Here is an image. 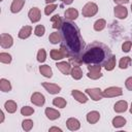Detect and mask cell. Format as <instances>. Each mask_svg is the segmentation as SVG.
I'll return each instance as SVG.
<instances>
[{"label":"cell","instance_id":"5b68a950","mask_svg":"<svg viewBox=\"0 0 132 132\" xmlns=\"http://www.w3.org/2000/svg\"><path fill=\"white\" fill-rule=\"evenodd\" d=\"M86 94L93 100V101H100L103 96V91L100 88H88L85 90Z\"/></svg>","mask_w":132,"mask_h":132},{"label":"cell","instance_id":"f546056e","mask_svg":"<svg viewBox=\"0 0 132 132\" xmlns=\"http://www.w3.org/2000/svg\"><path fill=\"white\" fill-rule=\"evenodd\" d=\"M105 27H106V21H105L104 19H98L97 21H95V23H94V25H93L94 30L97 31V32L102 31Z\"/></svg>","mask_w":132,"mask_h":132},{"label":"cell","instance_id":"1f68e13d","mask_svg":"<svg viewBox=\"0 0 132 132\" xmlns=\"http://www.w3.org/2000/svg\"><path fill=\"white\" fill-rule=\"evenodd\" d=\"M131 58L130 57H123V58H121V60L119 61V67H120V69H127L129 66H130V64H131Z\"/></svg>","mask_w":132,"mask_h":132},{"label":"cell","instance_id":"bcb514c9","mask_svg":"<svg viewBox=\"0 0 132 132\" xmlns=\"http://www.w3.org/2000/svg\"><path fill=\"white\" fill-rule=\"evenodd\" d=\"M129 111H130V113L132 114V102H131V106H130V108H129Z\"/></svg>","mask_w":132,"mask_h":132},{"label":"cell","instance_id":"7402d4cb","mask_svg":"<svg viewBox=\"0 0 132 132\" xmlns=\"http://www.w3.org/2000/svg\"><path fill=\"white\" fill-rule=\"evenodd\" d=\"M39 72L42 76H44L46 78H51L53 76V69L50 65H46V64L39 66Z\"/></svg>","mask_w":132,"mask_h":132},{"label":"cell","instance_id":"8fae6325","mask_svg":"<svg viewBox=\"0 0 132 132\" xmlns=\"http://www.w3.org/2000/svg\"><path fill=\"white\" fill-rule=\"evenodd\" d=\"M28 18L30 20L31 23H38L41 19V12L40 9L38 7H32L29 11H28Z\"/></svg>","mask_w":132,"mask_h":132},{"label":"cell","instance_id":"3957f363","mask_svg":"<svg viewBox=\"0 0 132 132\" xmlns=\"http://www.w3.org/2000/svg\"><path fill=\"white\" fill-rule=\"evenodd\" d=\"M98 9H99L98 8V5L95 2L90 1V2H87L84 5V7L81 9V13H82V15L85 18H92L95 14H97Z\"/></svg>","mask_w":132,"mask_h":132},{"label":"cell","instance_id":"8d00e7d4","mask_svg":"<svg viewBox=\"0 0 132 132\" xmlns=\"http://www.w3.org/2000/svg\"><path fill=\"white\" fill-rule=\"evenodd\" d=\"M45 33V27L43 25H37L35 28H34V34L37 36V37H41L43 36Z\"/></svg>","mask_w":132,"mask_h":132},{"label":"cell","instance_id":"44dd1931","mask_svg":"<svg viewBox=\"0 0 132 132\" xmlns=\"http://www.w3.org/2000/svg\"><path fill=\"white\" fill-rule=\"evenodd\" d=\"M25 2H26V0H12V2L10 4V11L12 13L20 12L24 7Z\"/></svg>","mask_w":132,"mask_h":132},{"label":"cell","instance_id":"60d3db41","mask_svg":"<svg viewBox=\"0 0 132 132\" xmlns=\"http://www.w3.org/2000/svg\"><path fill=\"white\" fill-rule=\"evenodd\" d=\"M113 2L117 5H125V4L129 3V0H113Z\"/></svg>","mask_w":132,"mask_h":132},{"label":"cell","instance_id":"b9f144b4","mask_svg":"<svg viewBox=\"0 0 132 132\" xmlns=\"http://www.w3.org/2000/svg\"><path fill=\"white\" fill-rule=\"evenodd\" d=\"M48 131H50V132H54V131H56V132H62L63 130H62L61 128L57 127V126H53V127H51V128L48 129Z\"/></svg>","mask_w":132,"mask_h":132},{"label":"cell","instance_id":"484cf974","mask_svg":"<svg viewBox=\"0 0 132 132\" xmlns=\"http://www.w3.org/2000/svg\"><path fill=\"white\" fill-rule=\"evenodd\" d=\"M126 123H127V121H126V119L124 118V117H121V116H118V117H114L113 119H112V121H111V124H112V126L114 127V128H122V127H124L125 125H126Z\"/></svg>","mask_w":132,"mask_h":132},{"label":"cell","instance_id":"ffe728a7","mask_svg":"<svg viewBox=\"0 0 132 132\" xmlns=\"http://www.w3.org/2000/svg\"><path fill=\"white\" fill-rule=\"evenodd\" d=\"M128 109V102L126 100H119L113 105V110L117 113H123Z\"/></svg>","mask_w":132,"mask_h":132},{"label":"cell","instance_id":"c3c4849f","mask_svg":"<svg viewBox=\"0 0 132 132\" xmlns=\"http://www.w3.org/2000/svg\"><path fill=\"white\" fill-rule=\"evenodd\" d=\"M0 1H3V0H0Z\"/></svg>","mask_w":132,"mask_h":132},{"label":"cell","instance_id":"9a60e30c","mask_svg":"<svg viewBox=\"0 0 132 132\" xmlns=\"http://www.w3.org/2000/svg\"><path fill=\"white\" fill-rule=\"evenodd\" d=\"M32 30H33L32 27L29 26V25L23 26V27L20 29L19 33H18L19 38H20V39H27V38H29V37L31 36V34H32Z\"/></svg>","mask_w":132,"mask_h":132},{"label":"cell","instance_id":"d6986e66","mask_svg":"<svg viewBox=\"0 0 132 132\" xmlns=\"http://www.w3.org/2000/svg\"><path fill=\"white\" fill-rule=\"evenodd\" d=\"M86 120L89 124L91 125H94L96 124L99 120H100V112L97 111V110H92V111H89L86 116Z\"/></svg>","mask_w":132,"mask_h":132},{"label":"cell","instance_id":"7bdbcfd3","mask_svg":"<svg viewBox=\"0 0 132 132\" xmlns=\"http://www.w3.org/2000/svg\"><path fill=\"white\" fill-rule=\"evenodd\" d=\"M0 117H1V119H0V124H2V123L4 122V119H5V116H4L3 110H0Z\"/></svg>","mask_w":132,"mask_h":132},{"label":"cell","instance_id":"52a82bcc","mask_svg":"<svg viewBox=\"0 0 132 132\" xmlns=\"http://www.w3.org/2000/svg\"><path fill=\"white\" fill-rule=\"evenodd\" d=\"M41 86L44 88V90H45L47 93H50V94H52V95L59 94V93L61 92V90H62V88H61L59 85L53 84V82L43 81V82H41Z\"/></svg>","mask_w":132,"mask_h":132},{"label":"cell","instance_id":"6da1fadb","mask_svg":"<svg viewBox=\"0 0 132 132\" xmlns=\"http://www.w3.org/2000/svg\"><path fill=\"white\" fill-rule=\"evenodd\" d=\"M61 48L69 58V62L73 63V65H79L80 56L85 51V42L79 29L71 21L66 20L61 27Z\"/></svg>","mask_w":132,"mask_h":132},{"label":"cell","instance_id":"603a6c76","mask_svg":"<svg viewBox=\"0 0 132 132\" xmlns=\"http://www.w3.org/2000/svg\"><path fill=\"white\" fill-rule=\"evenodd\" d=\"M70 74H71V76H72L73 79L79 80V79L82 77V70H81L80 66H79V65H73Z\"/></svg>","mask_w":132,"mask_h":132},{"label":"cell","instance_id":"cb8c5ba5","mask_svg":"<svg viewBox=\"0 0 132 132\" xmlns=\"http://www.w3.org/2000/svg\"><path fill=\"white\" fill-rule=\"evenodd\" d=\"M4 108L8 113H14L18 109V104L13 100H7L4 103Z\"/></svg>","mask_w":132,"mask_h":132},{"label":"cell","instance_id":"8992f818","mask_svg":"<svg viewBox=\"0 0 132 132\" xmlns=\"http://www.w3.org/2000/svg\"><path fill=\"white\" fill-rule=\"evenodd\" d=\"M123 95V89L121 87H108L103 91V96L106 98H113Z\"/></svg>","mask_w":132,"mask_h":132},{"label":"cell","instance_id":"f6af8a7d","mask_svg":"<svg viewBox=\"0 0 132 132\" xmlns=\"http://www.w3.org/2000/svg\"><path fill=\"white\" fill-rule=\"evenodd\" d=\"M57 0H45V3L46 4H51V3H55Z\"/></svg>","mask_w":132,"mask_h":132},{"label":"cell","instance_id":"e0dca14e","mask_svg":"<svg viewBox=\"0 0 132 132\" xmlns=\"http://www.w3.org/2000/svg\"><path fill=\"white\" fill-rule=\"evenodd\" d=\"M66 127L70 131H76L80 128V122L76 118H69L66 121Z\"/></svg>","mask_w":132,"mask_h":132},{"label":"cell","instance_id":"7c38bea8","mask_svg":"<svg viewBox=\"0 0 132 132\" xmlns=\"http://www.w3.org/2000/svg\"><path fill=\"white\" fill-rule=\"evenodd\" d=\"M31 102L36 106H42L45 103V97L40 92H34L31 95Z\"/></svg>","mask_w":132,"mask_h":132},{"label":"cell","instance_id":"ac0fdd59","mask_svg":"<svg viewBox=\"0 0 132 132\" xmlns=\"http://www.w3.org/2000/svg\"><path fill=\"white\" fill-rule=\"evenodd\" d=\"M64 16L67 21H75L78 18V10L74 7H69L65 10L64 12Z\"/></svg>","mask_w":132,"mask_h":132},{"label":"cell","instance_id":"9c48e42d","mask_svg":"<svg viewBox=\"0 0 132 132\" xmlns=\"http://www.w3.org/2000/svg\"><path fill=\"white\" fill-rule=\"evenodd\" d=\"M56 67L60 70V72L64 75H68L71 72L72 66L70 62H66V61H58L56 63Z\"/></svg>","mask_w":132,"mask_h":132},{"label":"cell","instance_id":"74e56055","mask_svg":"<svg viewBox=\"0 0 132 132\" xmlns=\"http://www.w3.org/2000/svg\"><path fill=\"white\" fill-rule=\"evenodd\" d=\"M58 7V5L56 3H51V4H46V6L44 7V14L45 15H50L52 12H54L56 10V8Z\"/></svg>","mask_w":132,"mask_h":132},{"label":"cell","instance_id":"4dcf8cb0","mask_svg":"<svg viewBox=\"0 0 132 132\" xmlns=\"http://www.w3.org/2000/svg\"><path fill=\"white\" fill-rule=\"evenodd\" d=\"M53 105L58 108H64L67 105V101L63 97H55L53 99Z\"/></svg>","mask_w":132,"mask_h":132},{"label":"cell","instance_id":"ba28073f","mask_svg":"<svg viewBox=\"0 0 132 132\" xmlns=\"http://www.w3.org/2000/svg\"><path fill=\"white\" fill-rule=\"evenodd\" d=\"M13 44V38L8 33H2L0 35V45L3 48H9Z\"/></svg>","mask_w":132,"mask_h":132},{"label":"cell","instance_id":"83f0119b","mask_svg":"<svg viewBox=\"0 0 132 132\" xmlns=\"http://www.w3.org/2000/svg\"><path fill=\"white\" fill-rule=\"evenodd\" d=\"M48 40L52 44H58V43H61L62 41V35L61 33H59L58 31H55L53 33L50 34L48 36Z\"/></svg>","mask_w":132,"mask_h":132},{"label":"cell","instance_id":"e575fe53","mask_svg":"<svg viewBox=\"0 0 132 132\" xmlns=\"http://www.w3.org/2000/svg\"><path fill=\"white\" fill-rule=\"evenodd\" d=\"M33 126H34V123L30 119H26L22 122V129L24 131H30L33 128Z\"/></svg>","mask_w":132,"mask_h":132},{"label":"cell","instance_id":"f35d334b","mask_svg":"<svg viewBox=\"0 0 132 132\" xmlns=\"http://www.w3.org/2000/svg\"><path fill=\"white\" fill-rule=\"evenodd\" d=\"M131 48H132V41L126 40V41L123 42V44H122V51L124 53H129L131 51Z\"/></svg>","mask_w":132,"mask_h":132},{"label":"cell","instance_id":"d6a6232c","mask_svg":"<svg viewBox=\"0 0 132 132\" xmlns=\"http://www.w3.org/2000/svg\"><path fill=\"white\" fill-rule=\"evenodd\" d=\"M12 61V57L10 54L5 53V52H1L0 53V62L3 64H10Z\"/></svg>","mask_w":132,"mask_h":132},{"label":"cell","instance_id":"2e32d148","mask_svg":"<svg viewBox=\"0 0 132 132\" xmlns=\"http://www.w3.org/2000/svg\"><path fill=\"white\" fill-rule=\"evenodd\" d=\"M50 56L55 61H61L66 57V54L62 48H53L50 52Z\"/></svg>","mask_w":132,"mask_h":132},{"label":"cell","instance_id":"7dc6e473","mask_svg":"<svg viewBox=\"0 0 132 132\" xmlns=\"http://www.w3.org/2000/svg\"><path fill=\"white\" fill-rule=\"evenodd\" d=\"M131 12H132V3H131Z\"/></svg>","mask_w":132,"mask_h":132},{"label":"cell","instance_id":"4fadbf2b","mask_svg":"<svg viewBox=\"0 0 132 132\" xmlns=\"http://www.w3.org/2000/svg\"><path fill=\"white\" fill-rule=\"evenodd\" d=\"M71 96L79 103H87L89 100V96L82 92H80L79 90H72L71 91Z\"/></svg>","mask_w":132,"mask_h":132},{"label":"cell","instance_id":"d4e9b609","mask_svg":"<svg viewBox=\"0 0 132 132\" xmlns=\"http://www.w3.org/2000/svg\"><path fill=\"white\" fill-rule=\"evenodd\" d=\"M116 65H117V59H116V56L111 55V56L108 58V60L105 62V64H104L103 66H104V68H105L106 71H112V70L114 69Z\"/></svg>","mask_w":132,"mask_h":132},{"label":"cell","instance_id":"ab89813d","mask_svg":"<svg viewBox=\"0 0 132 132\" xmlns=\"http://www.w3.org/2000/svg\"><path fill=\"white\" fill-rule=\"evenodd\" d=\"M125 87L128 91H132V76H129L125 80Z\"/></svg>","mask_w":132,"mask_h":132},{"label":"cell","instance_id":"836d02e7","mask_svg":"<svg viewBox=\"0 0 132 132\" xmlns=\"http://www.w3.org/2000/svg\"><path fill=\"white\" fill-rule=\"evenodd\" d=\"M34 111H35L34 108L31 107V106H28V105L23 106L21 108V114L24 116V117H30V116H32L34 113Z\"/></svg>","mask_w":132,"mask_h":132},{"label":"cell","instance_id":"f1b7e54d","mask_svg":"<svg viewBox=\"0 0 132 132\" xmlns=\"http://www.w3.org/2000/svg\"><path fill=\"white\" fill-rule=\"evenodd\" d=\"M11 89H12V87H11L10 81L8 79L2 77L0 79V90L2 92H4V93H8V92L11 91Z\"/></svg>","mask_w":132,"mask_h":132},{"label":"cell","instance_id":"5bb4252c","mask_svg":"<svg viewBox=\"0 0 132 132\" xmlns=\"http://www.w3.org/2000/svg\"><path fill=\"white\" fill-rule=\"evenodd\" d=\"M44 114L46 116V118L50 121H56L61 117L60 111L55 109V108H52V107H46L44 110Z\"/></svg>","mask_w":132,"mask_h":132},{"label":"cell","instance_id":"4316f807","mask_svg":"<svg viewBox=\"0 0 132 132\" xmlns=\"http://www.w3.org/2000/svg\"><path fill=\"white\" fill-rule=\"evenodd\" d=\"M51 22H52V27L54 29H61L64 21L61 19V16L59 14H55L51 18Z\"/></svg>","mask_w":132,"mask_h":132},{"label":"cell","instance_id":"7a4b0ae2","mask_svg":"<svg viewBox=\"0 0 132 132\" xmlns=\"http://www.w3.org/2000/svg\"><path fill=\"white\" fill-rule=\"evenodd\" d=\"M111 56L109 47L105 44L95 41L85 48L80 56V64L85 63L87 65H104L108 58Z\"/></svg>","mask_w":132,"mask_h":132},{"label":"cell","instance_id":"277c9868","mask_svg":"<svg viewBox=\"0 0 132 132\" xmlns=\"http://www.w3.org/2000/svg\"><path fill=\"white\" fill-rule=\"evenodd\" d=\"M89 72L87 73V76L93 80H96V79H99L100 77H102V72H101V69H102V66L101 65H88L87 66Z\"/></svg>","mask_w":132,"mask_h":132},{"label":"cell","instance_id":"d590c367","mask_svg":"<svg viewBox=\"0 0 132 132\" xmlns=\"http://www.w3.org/2000/svg\"><path fill=\"white\" fill-rule=\"evenodd\" d=\"M36 59L39 63H43L45 60H46V51L44 48H40L38 52H37V55H36Z\"/></svg>","mask_w":132,"mask_h":132},{"label":"cell","instance_id":"ee69618b","mask_svg":"<svg viewBox=\"0 0 132 132\" xmlns=\"http://www.w3.org/2000/svg\"><path fill=\"white\" fill-rule=\"evenodd\" d=\"M64 4H66V5H70L72 2H73V0H61Z\"/></svg>","mask_w":132,"mask_h":132},{"label":"cell","instance_id":"30bf717a","mask_svg":"<svg viewBox=\"0 0 132 132\" xmlns=\"http://www.w3.org/2000/svg\"><path fill=\"white\" fill-rule=\"evenodd\" d=\"M113 13L119 20H125L128 16V9L125 5H116L113 8Z\"/></svg>","mask_w":132,"mask_h":132}]
</instances>
